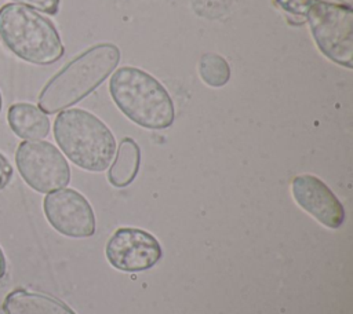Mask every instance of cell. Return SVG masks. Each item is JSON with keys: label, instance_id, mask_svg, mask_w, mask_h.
I'll return each instance as SVG.
<instances>
[{"label": "cell", "instance_id": "4", "mask_svg": "<svg viewBox=\"0 0 353 314\" xmlns=\"http://www.w3.org/2000/svg\"><path fill=\"white\" fill-rule=\"evenodd\" d=\"M0 37L11 52L33 65H51L65 52L54 23L34 8L18 3L0 7Z\"/></svg>", "mask_w": 353, "mask_h": 314}, {"label": "cell", "instance_id": "6", "mask_svg": "<svg viewBox=\"0 0 353 314\" xmlns=\"http://www.w3.org/2000/svg\"><path fill=\"white\" fill-rule=\"evenodd\" d=\"M21 178L39 193L63 189L70 182V168L63 154L50 142L23 140L15 151Z\"/></svg>", "mask_w": 353, "mask_h": 314}, {"label": "cell", "instance_id": "7", "mask_svg": "<svg viewBox=\"0 0 353 314\" xmlns=\"http://www.w3.org/2000/svg\"><path fill=\"white\" fill-rule=\"evenodd\" d=\"M105 253L114 269L139 273L152 269L161 259L163 249L150 233L137 227H120L108 240Z\"/></svg>", "mask_w": 353, "mask_h": 314}, {"label": "cell", "instance_id": "9", "mask_svg": "<svg viewBox=\"0 0 353 314\" xmlns=\"http://www.w3.org/2000/svg\"><path fill=\"white\" fill-rule=\"evenodd\" d=\"M295 202L328 229H339L345 222V209L332 190L317 176L303 174L291 182Z\"/></svg>", "mask_w": 353, "mask_h": 314}, {"label": "cell", "instance_id": "18", "mask_svg": "<svg viewBox=\"0 0 353 314\" xmlns=\"http://www.w3.org/2000/svg\"><path fill=\"white\" fill-rule=\"evenodd\" d=\"M0 110H1V95H0Z\"/></svg>", "mask_w": 353, "mask_h": 314}, {"label": "cell", "instance_id": "5", "mask_svg": "<svg viewBox=\"0 0 353 314\" xmlns=\"http://www.w3.org/2000/svg\"><path fill=\"white\" fill-rule=\"evenodd\" d=\"M320 52L334 63L353 67V10L343 3L316 0L306 14Z\"/></svg>", "mask_w": 353, "mask_h": 314}, {"label": "cell", "instance_id": "17", "mask_svg": "<svg viewBox=\"0 0 353 314\" xmlns=\"http://www.w3.org/2000/svg\"><path fill=\"white\" fill-rule=\"evenodd\" d=\"M7 271V260H6V255L0 247V280L6 275Z\"/></svg>", "mask_w": 353, "mask_h": 314}, {"label": "cell", "instance_id": "2", "mask_svg": "<svg viewBox=\"0 0 353 314\" xmlns=\"http://www.w3.org/2000/svg\"><path fill=\"white\" fill-rule=\"evenodd\" d=\"M109 94L121 113L139 127L164 129L174 123L175 109L170 94L142 69L119 67L110 76Z\"/></svg>", "mask_w": 353, "mask_h": 314}, {"label": "cell", "instance_id": "11", "mask_svg": "<svg viewBox=\"0 0 353 314\" xmlns=\"http://www.w3.org/2000/svg\"><path fill=\"white\" fill-rule=\"evenodd\" d=\"M12 132L25 140H40L50 132V120L37 106L26 102L14 103L7 113Z\"/></svg>", "mask_w": 353, "mask_h": 314}, {"label": "cell", "instance_id": "8", "mask_svg": "<svg viewBox=\"0 0 353 314\" xmlns=\"http://www.w3.org/2000/svg\"><path fill=\"white\" fill-rule=\"evenodd\" d=\"M43 211L48 223L61 234L85 238L95 233V215L88 200L74 189H59L43 200Z\"/></svg>", "mask_w": 353, "mask_h": 314}, {"label": "cell", "instance_id": "14", "mask_svg": "<svg viewBox=\"0 0 353 314\" xmlns=\"http://www.w3.org/2000/svg\"><path fill=\"white\" fill-rule=\"evenodd\" d=\"M274 3L285 12L299 17H306L316 0H274Z\"/></svg>", "mask_w": 353, "mask_h": 314}, {"label": "cell", "instance_id": "1", "mask_svg": "<svg viewBox=\"0 0 353 314\" xmlns=\"http://www.w3.org/2000/svg\"><path fill=\"white\" fill-rule=\"evenodd\" d=\"M119 61L120 50L112 43L88 48L47 81L39 95V109L54 114L80 102L106 80Z\"/></svg>", "mask_w": 353, "mask_h": 314}, {"label": "cell", "instance_id": "16", "mask_svg": "<svg viewBox=\"0 0 353 314\" xmlns=\"http://www.w3.org/2000/svg\"><path fill=\"white\" fill-rule=\"evenodd\" d=\"M12 176V167L8 160L0 153V189H3Z\"/></svg>", "mask_w": 353, "mask_h": 314}, {"label": "cell", "instance_id": "13", "mask_svg": "<svg viewBox=\"0 0 353 314\" xmlns=\"http://www.w3.org/2000/svg\"><path fill=\"white\" fill-rule=\"evenodd\" d=\"M200 78L212 88L223 87L230 78V66L228 61L216 52H205L199 61Z\"/></svg>", "mask_w": 353, "mask_h": 314}, {"label": "cell", "instance_id": "12", "mask_svg": "<svg viewBox=\"0 0 353 314\" xmlns=\"http://www.w3.org/2000/svg\"><path fill=\"white\" fill-rule=\"evenodd\" d=\"M141 165V149L132 138L121 139L116 158L108 171V180L114 187L128 186L137 176Z\"/></svg>", "mask_w": 353, "mask_h": 314}, {"label": "cell", "instance_id": "10", "mask_svg": "<svg viewBox=\"0 0 353 314\" xmlns=\"http://www.w3.org/2000/svg\"><path fill=\"white\" fill-rule=\"evenodd\" d=\"M4 314H76L61 300L37 292L15 289L3 303Z\"/></svg>", "mask_w": 353, "mask_h": 314}, {"label": "cell", "instance_id": "3", "mask_svg": "<svg viewBox=\"0 0 353 314\" xmlns=\"http://www.w3.org/2000/svg\"><path fill=\"white\" fill-rule=\"evenodd\" d=\"M59 149L79 168L102 172L116 151V139L108 125L84 109L62 110L54 121Z\"/></svg>", "mask_w": 353, "mask_h": 314}, {"label": "cell", "instance_id": "15", "mask_svg": "<svg viewBox=\"0 0 353 314\" xmlns=\"http://www.w3.org/2000/svg\"><path fill=\"white\" fill-rule=\"evenodd\" d=\"M11 1L32 7L48 15H55L59 10V0H11Z\"/></svg>", "mask_w": 353, "mask_h": 314}]
</instances>
